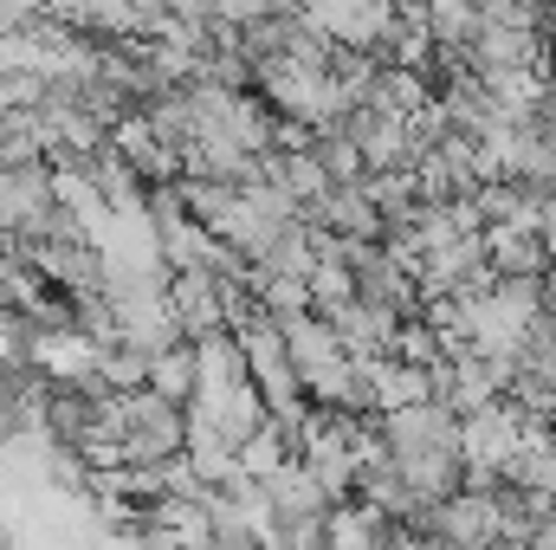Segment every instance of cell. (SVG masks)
I'll return each instance as SVG.
<instances>
[{
	"instance_id": "2",
	"label": "cell",
	"mask_w": 556,
	"mask_h": 550,
	"mask_svg": "<svg viewBox=\"0 0 556 550\" xmlns=\"http://www.w3.org/2000/svg\"><path fill=\"white\" fill-rule=\"evenodd\" d=\"M317 324L337 337V350H343V357H389V343H395V330H402L395 317H382V311H369V304H356V298L330 304Z\"/></svg>"
},
{
	"instance_id": "1",
	"label": "cell",
	"mask_w": 556,
	"mask_h": 550,
	"mask_svg": "<svg viewBox=\"0 0 556 550\" xmlns=\"http://www.w3.org/2000/svg\"><path fill=\"white\" fill-rule=\"evenodd\" d=\"M525 434H531V421H518L505 402L466 414L459 421V460H466V473H505L511 453L525 447Z\"/></svg>"
}]
</instances>
